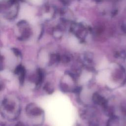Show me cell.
<instances>
[{
  "label": "cell",
  "instance_id": "obj_4",
  "mask_svg": "<svg viewBox=\"0 0 126 126\" xmlns=\"http://www.w3.org/2000/svg\"><path fill=\"white\" fill-rule=\"evenodd\" d=\"M19 75V82L21 85H22L24 84L25 75H26V70L25 67H24L22 71L21 72V73Z\"/></svg>",
  "mask_w": 126,
  "mask_h": 126
},
{
  "label": "cell",
  "instance_id": "obj_5",
  "mask_svg": "<svg viewBox=\"0 0 126 126\" xmlns=\"http://www.w3.org/2000/svg\"><path fill=\"white\" fill-rule=\"evenodd\" d=\"M43 89L48 94H51L53 93L54 92V89L51 86V85L49 83H46L44 87H43Z\"/></svg>",
  "mask_w": 126,
  "mask_h": 126
},
{
  "label": "cell",
  "instance_id": "obj_2",
  "mask_svg": "<svg viewBox=\"0 0 126 126\" xmlns=\"http://www.w3.org/2000/svg\"><path fill=\"white\" fill-rule=\"evenodd\" d=\"M37 76L36 85L37 86H39L42 84L44 77V73L40 68H38L37 70Z\"/></svg>",
  "mask_w": 126,
  "mask_h": 126
},
{
  "label": "cell",
  "instance_id": "obj_6",
  "mask_svg": "<svg viewBox=\"0 0 126 126\" xmlns=\"http://www.w3.org/2000/svg\"><path fill=\"white\" fill-rule=\"evenodd\" d=\"M60 88H61V90L63 92H64V93H66V92H69V87L65 84H64V83L61 84Z\"/></svg>",
  "mask_w": 126,
  "mask_h": 126
},
{
  "label": "cell",
  "instance_id": "obj_7",
  "mask_svg": "<svg viewBox=\"0 0 126 126\" xmlns=\"http://www.w3.org/2000/svg\"><path fill=\"white\" fill-rule=\"evenodd\" d=\"M24 67L21 64H19L15 68V69L14 70V73L16 74L19 75L21 73V72L22 71Z\"/></svg>",
  "mask_w": 126,
  "mask_h": 126
},
{
  "label": "cell",
  "instance_id": "obj_8",
  "mask_svg": "<svg viewBox=\"0 0 126 126\" xmlns=\"http://www.w3.org/2000/svg\"><path fill=\"white\" fill-rule=\"evenodd\" d=\"M61 60L63 62V63H67L68 62H69L70 59L67 56H64L62 58H61Z\"/></svg>",
  "mask_w": 126,
  "mask_h": 126
},
{
  "label": "cell",
  "instance_id": "obj_11",
  "mask_svg": "<svg viewBox=\"0 0 126 126\" xmlns=\"http://www.w3.org/2000/svg\"><path fill=\"white\" fill-rule=\"evenodd\" d=\"M15 126H24V125L21 123H18Z\"/></svg>",
  "mask_w": 126,
  "mask_h": 126
},
{
  "label": "cell",
  "instance_id": "obj_3",
  "mask_svg": "<svg viewBox=\"0 0 126 126\" xmlns=\"http://www.w3.org/2000/svg\"><path fill=\"white\" fill-rule=\"evenodd\" d=\"M60 61H61V57H60L59 56L57 55L53 54L51 56L49 64L52 65L54 64L55 63H56L57 62H59Z\"/></svg>",
  "mask_w": 126,
  "mask_h": 126
},
{
  "label": "cell",
  "instance_id": "obj_1",
  "mask_svg": "<svg viewBox=\"0 0 126 126\" xmlns=\"http://www.w3.org/2000/svg\"><path fill=\"white\" fill-rule=\"evenodd\" d=\"M26 112L30 115L37 116L40 115L43 113V110L40 108L31 103L27 106L26 108Z\"/></svg>",
  "mask_w": 126,
  "mask_h": 126
},
{
  "label": "cell",
  "instance_id": "obj_9",
  "mask_svg": "<svg viewBox=\"0 0 126 126\" xmlns=\"http://www.w3.org/2000/svg\"><path fill=\"white\" fill-rule=\"evenodd\" d=\"M81 87H76V88H74L72 92L74 93H76V94H78L79 93H80L81 91Z\"/></svg>",
  "mask_w": 126,
  "mask_h": 126
},
{
  "label": "cell",
  "instance_id": "obj_10",
  "mask_svg": "<svg viewBox=\"0 0 126 126\" xmlns=\"http://www.w3.org/2000/svg\"><path fill=\"white\" fill-rule=\"evenodd\" d=\"M13 51H14V52L16 56H20L21 55V53H20V52H19V50H18L17 49H14L13 50Z\"/></svg>",
  "mask_w": 126,
  "mask_h": 126
}]
</instances>
